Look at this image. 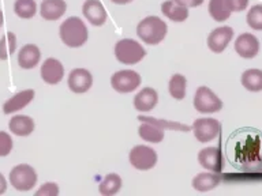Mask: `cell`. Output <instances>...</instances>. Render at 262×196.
I'll list each match as a JSON object with an SVG mask.
<instances>
[{
  "label": "cell",
  "instance_id": "6da1fadb",
  "mask_svg": "<svg viewBox=\"0 0 262 196\" xmlns=\"http://www.w3.org/2000/svg\"><path fill=\"white\" fill-rule=\"evenodd\" d=\"M225 155L237 172L261 173L262 134L251 127L233 131L225 143Z\"/></svg>",
  "mask_w": 262,
  "mask_h": 196
},
{
  "label": "cell",
  "instance_id": "7a4b0ae2",
  "mask_svg": "<svg viewBox=\"0 0 262 196\" xmlns=\"http://www.w3.org/2000/svg\"><path fill=\"white\" fill-rule=\"evenodd\" d=\"M59 34L63 44L69 48H79L89 38V32L85 22L78 16H70L64 22H61Z\"/></svg>",
  "mask_w": 262,
  "mask_h": 196
},
{
  "label": "cell",
  "instance_id": "3957f363",
  "mask_svg": "<svg viewBox=\"0 0 262 196\" xmlns=\"http://www.w3.org/2000/svg\"><path fill=\"white\" fill-rule=\"evenodd\" d=\"M168 26L160 16L143 18L137 26V36L147 45H159L167 37Z\"/></svg>",
  "mask_w": 262,
  "mask_h": 196
},
{
  "label": "cell",
  "instance_id": "277c9868",
  "mask_svg": "<svg viewBox=\"0 0 262 196\" xmlns=\"http://www.w3.org/2000/svg\"><path fill=\"white\" fill-rule=\"evenodd\" d=\"M146 56V51L137 40L123 38L115 45V57L122 64L134 65Z\"/></svg>",
  "mask_w": 262,
  "mask_h": 196
},
{
  "label": "cell",
  "instance_id": "5b68a950",
  "mask_svg": "<svg viewBox=\"0 0 262 196\" xmlns=\"http://www.w3.org/2000/svg\"><path fill=\"white\" fill-rule=\"evenodd\" d=\"M194 108L200 113H216L223 109V101L213 90H210L206 86L198 87L194 95Z\"/></svg>",
  "mask_w": 262,
  "mask_h": 196
},
{
  "label": "cell",
  "instance_id": "8992f818",
  "mask_svg": "<svg viewBox=\"0 0 262 196\" xmlns=\"http://www.w3.org/2000/svg\"><path fill=\"white\" fill-rule=\"evenodd\" d=\"M8 180L18 191H30L37 184V172L28 163H19L12 167Z\"/></svg>",
  "mask_w": 262,
  "mask_h": 196
},
{
  "label": "cell",
  "instance_id": "52a82bcc",
  "mask_svg": "<svg viewBox=\"0 0 262 196\" xmlns=\"http://www.w3.org/2000/svg\"><path fill=\"white\" fill-rule=\"evenodd\" d=\"M191 131L198 142L208 143L212 142L220 135L221 122L216 118L202 117L194 120L191 126Z\"/></svg>",
  "mask_w": 262,
  "mask_h": 196
},
{
  "label": "cell",
  "instance_id": "ba28073f",
  "mask_svg": "<svg viewBox=\"0 0 262 196\" xmlns=\"http://www.w3.org/2000/svg\"><path fill=\"white\" fill-rule=\"evenodd\" d=\"M157 151L149 146H135L128 154V161L138 170H150L157 163Z\"/></svg>",
  "mask_w": 262,
  "mask_h": 196
},
{
  "label": "cell",
  "instance_id": "9c48e42d",
  "mask_svg": "<svg viewBox=\"0 0 262 196\" xmlns=\"http://www.w3.org/2000/svg\"><path fill=\"white\" fill-rule=\"evenodd\" d=\"M139 85H141V77L137 71L133 69H122L115 72L111 78V86L118 93H131L138 89Z\"/></svg>",
  "mask_w": 262,
  "mask_h": 196
},
{
  "label": "cell",
  "instance_id": "30bf717a",
  "mask_svg": "<svg viewBox=\"0 0 262 196\" xmlns=\"http://www.w3.org/2000/svg\"><path fill=\"white\" fill-rule=\"evenodd\" d=\"M198 162L209 172L220 173L224 167V159L219 147H205L198 154Z\"/></svg>",
  "mask_w": 262,
  "mask_h": 196
},
{
  "label": "cell",
  "instance_id": "8fae6325",
  "mask_svg": "<svg viewBox=\"0 0 262 196\" xmlns=\"http://www.w3.org/2000/svg\"><path fill=\"white\" fill-rule=\"evenodd\" d=\"M67 85L73 93L83 94L89 91L93 85V77H92L90 71H88L86 68H74L69 74Z\"/></svg>",
  "mask_w": 262,
  "mask_h": 196
},
{
  "label": "cell",
  "instance_id": "7c38bea8",
  "mask_svg": "<svg viewBox=\"0 0 262 196\" xmlns=\"http://www.w3.org/2000/svg\"><path fill=\"white\" fill-rule=\"evenodd\" d=\"M233 38V29L229 26H220L212 30L208 36V46L213 53L224 52Z\"/></svg>",
  "mask_w": 262,
  "mask_h": 196
},
{
  "label": "cell",
  "instance_id": "4fadbf2b",
  "mask_svg": "<svg viewBox=\"0 0 262 196\" xmlns=\"http://www.w3.org/2000/svg\"><path fill=\"white\" fill-rule=\"evenodd\" d=\"M235 51L243 59H254L259 52V41L251 33H242L235 40Z\"/></svg>",
  "mask_w": 262,
  "mask_h": 196
},
{
  "label": "cell",
  "instance_id": "5bb4252c",
  "mask_svg": "<svg viewBox=\"0 0 262 196\" xmlns=\"http://www.w3.org/2000/svg\"><path fill=\"white\" fill-rule=\"evenodd\" d=\"M82 14L93 26H102L106 22L108 14L100 0H85L82 6Z\"/></svg>",
  "mask_w": 262,
  "mask_h": 196
},
{
  "label": "cell",
  "instance_id": "9a60e30c",
  "mask_svg": "<svg viewBox=\"0 0 262 196\" xmlns=\"http://www.w3.org/2000/svg\"><path fill=\"white\" fill-rule=\"evenodd\" d=\"M41 78L48 85H57L64 78V67L60 61L53 57L44 60L40 69Z\"/></svg>",
  "mask_w": 262,
  "mask_h": 196
},
{
  "label": "cell",
  "instance_id": "2e32d148",
  "mask_svg": "<svg viewBox=\"0 0 262 196\" xmlns=\"http://www.w3.org/2000/svg\"><path fill=\"white\" fill-rule=\"evenodd\" d=\"M34 95H36V93L32 89L22 90L19 93L14 94L11 98H8L7 101L3 104L4 114L15 113L18 110L24 109L25 106H28L33 101Z\"/></svg>",
  "mask_w": 262,
  "mask_h": 196
},
{
  "label": "cell",
  "instance_id": "e0dca14e",
  "mask_svg": "<svg viewBox=\"0 0 262 196\" xmlns=\"http://www.w3.org/2000/svg\"><path fill=\"white\" fill-rule=\"evenodd\" d=\"M67 11V4L64 0H42L40 4V15L45 20H57Z\"/></svg>",
  "mask_w": 262,
  "mask_h": 196
},
{
  "label": "cell",
  "instance_id": "ac0fdd59",
  "mask_svg": "<svg viewBox=\"0 0 262 196\" xmlns=\"http://www.w3.org/2000/svg\"><path fill=\"white\" fill-rule=\"evenodd\" d=\"M41 60L40 48L34 44L24 45L18 52V64L20 68L32 69L38 65Z\"/></svg>",
  "mask_w": 262,
  "mask_h": 196
},
{
  "label": "cell",
  "instance_id": "d6986e66",
  "mask_svg": "<svg viewBox=\"0 0 262 196\" xmlns=\"http://www.w3.org/2000/svg\"><path fill=\"white\" fill-rule=\"evenodd\" d=\"M159 102V94L153 87H143L134 97V108L138 112H150Z\"/></svg>",
  "mask_w": 262,
  "mask_h": 196
},
{
  "label": "cell",
  "instance_id": "ffe728a7",
  "mask_svg": "<svg viewBox=\"0 0 262 196\" xmlns=\"http://www.w3.org/2000/svg\"><path fill=\"white\" fill-rule=\"evenodd\" d=\"M34 120L26 114H16L8 121V128L11 134L16 136H29L34 131Z\"/></svg>",
  "mask_w": 262,
  "mask_h": 196
},
{
  "label": "cell",
  "instance_id": "44dd1931",
  "mask_svg": "<svg viewBox=\"0 0 262 196\" xmlns=\"http://www.w3.org/2000/svg\"><path fill=\"white\" fill-rule=\"evenodd\" d=\"M221 183V177L219 173L214 172H205L196 175L191 181L192 188L198 192H208L212 191L213 188H216Z\"/></svg>",
  "mask_w": 262,
  "mask_h": 196
},
{
  "label": "cell",
  "instance_id": "7402d4cb",
  "mask_svg": "<svg viewBox=\"0 0 262 196\" xmlns=\"http://www.w3.org/2000/svg\"><path fill=\"white\" fill-rule=\"evenodd\" d=\"M161 12L167 16L168 19L176 22V23L184 22L188 18V8L175 3L173 0H165L161 4Z\"/></svg>",
  "mask_w": 262,
  "mask_h": 196
},
{
  "label": "cell",
  "instance_id": "603a6c76",
  "mask_svg": "<svg viewBox=\"0 0 262 196\" xmlns=\"http://www.w3.org/2000/svg\"><path fill=\"white\" fill-rule=\"evenodd\" d=\"M241 82L242 86H243L247 91H251V93L262 91V69H246L245 72L242 74Z\"/></svg>",
  "mask_w": 262,
  "mask_h": 196
},
{
  "label": "cell",
  "instance_id": "cb8c5ba5",
  "mask_svg": "<svg viewBox=\"0 0 262 196\" xmlns=\"http://www.w3.org/2000/svg\"><path fill=\"white\" fill-rule=\"evenodd\" d=\"M209 15L212 16L216 22H225L229 19L232 11L229 10L227 0H210L208 6Z\"/></svg>",
  "mask_w": 262,
  "mask_h": 196
},
{
  "label": "cell",
  "instance_id": "d4e9b609",
  "mask_svg": "<svg viewBox=\"0 0 262 196\" xmlns=\"http://www.w3.org/2000/svg\"><path fill=\"white\" fill-rule=\"evenodd\" d=\"M122 179L120 176L116 175V173H110L104 177L101 183H100V187H98V191L100 193L104 196H112L115 193H118L122 188Z\"/></svg>",
  "mask_w": 262,
  "mask_h": 196
},
{
  "label": "cell",
  "instance_id": "484cf974",
  "mask_svg": "<svg viewBox=\"0 0 262 196\" xmlns=\"http://www.w3.org/2000/svg\"><path fill=\"white\" fill-rule=\"evenodd\" d=\"M138 135L145 142L160 143L164 139V130L153 126L150 122L142 121L138 128Z\"/></svg>",
  "mask_w": 262,
  "mask_h": 196
},
{
  "label": "cell",
  "instance_id": "4316f807",
  "mask_svg": "<svg viewBox=\"0 0 262 196\" xmlns=\"http://www.w3.org/2000/svg\"><path fill=\"white\" fill-rule=\"evenodd\" d=\"M138 120L141 122H150L153 126L159 127L161 130L167 131V130H173V131H180V132H187V131L191 130V127L186 126V124H182V122H176V121H169V120H161V118H155V117H149V116H138Z\"/></svg>",
  "mask_w": 262,
  "mask_h": 196
},
{
  "label": "cell",
  "instance_id": "83f0119b",
  "mask_svg": "<svg viewBox=\"0 0 262 196\" xmlns=\"http://www.w3.org/2000/svg\"><path fill=\"white\" fill-rule=\"evenodd\" d=\"M186 87H187L186 77H183L182 74H173L168 83V90H169L171 97L178 101L183 100L186 97Z\"/></svg>",
  "mask_w": 262,
  "mask_h": 196
},
{
  "label": "cell",
  "instance_id": "f1b7e54d",
  "mask_svg": "<svg viewBox=\"0 0 262 196\" xmlns=\"http://www.w3.org/2000/svg\"><path fill=\"white\" fill-rule=\"evenodd\" d=\"M14 11L22 19H30L37 12L36 0H15Z\"/></svg>",
  "mask_w": 262,
  "mask_h": 196
},
{
  "label": "cell",
  "instance_id": "f546056e",
  "mask_svg": "<svg viewBox=\"0 0 262 196\" xmlns=\"http://www.w3.org/2000/svg\"><path fill=\"white\" fill-rule=\"evenodd\" d=\"M16 36L12 32H7L0 38V60H7L10 55L15 52Z\"/></svg>",
  "mask_w": 262,
  "mask_h": 196
},
{
  "label": "cell",
  "instance_id": "4dcf8cb0",
  "mask_svg": "<svg viewBox=\"0 0 262 196\" xmlns=\"http://www.w3.org/2000/svg\"><path fill=\"white\" fill-rule=\"evenodd\" d=\"M246 20L253 30H262V4H255L250 8Z\"/></svg>",
  "mask_w": 262,
  "mask_h": 196
},
{
  "label": "cell",
  "instance_id": "1f68e13d",
  "mask_svg": "<svg viewBox=\"0 0 262 196\" xmlns=\"http://www.w3.org/2000/svg\"><path fill=\"white\" fill-rule=\"evenodd\" d=\"M12 139L11 135L0 131V157H7L12 150Z\"/></svg>",
  "mask_w": 262,
  "mask_h": 196
},
{
  "label": "cell",
  "instance_id": "d6a6232c",
  "mask_svg": "<svg viewBox=\"0 0 262 196\" xmlns=\"http://www.w3.org/2000/svg\"><path fill=\"white\" fill-rule=\"evenodd\" d=\"M59 195V185L56 183H45L36 192V196H57Z\"/></svg>",
  "mask_w": 262,
  "mask_h": 196
},
{
  "label": "cell",
  "instance_id": "836d02e7",
  "mask_svg": "<svg viewBox=\"0 0 262 196\" xmlns=\"http://www.w3.org/2000/svg\"><path fill=\"white\" fill-rule=\"evenodd\" d=\"M229 10L232 12L245 11L249 6V0H227Z\"/></svg>",
  "mask_w": 262,
  "mask_h": 196
},
{
  "label": "cell",
  "instance_id": "e575fe53",
  "mask_svg": "<svg viewBox=\"0 0 262 196\" xmlns=\"http://www.w3.org/2000/svg\"><path fill=\"white\" fill-rule=\"evenodd\" d=\"M173 2L180 4V6H183V7L186 8H194L201 6V4L204 3L205 0H173Z\"/></svg>",
  "mask_w": 262,
  "mask_h": 196
},
{
  "label": "cell",
  "instance_id": "d590c367",
  "mask_svg": "<svg viewBox=\"0 0 262 196\" xmlns=\"http://www.w3.org/2000/svg\"><path fill=\"white\" fill-rule=\"evenodd\" d=\"M7 191V180L4 179V176L0 173V195H3Z\"/></svg>",
  "mask_w": 262,
  "mask_h": 196
},
{
  "label": "cell",
  "instance_id": "8d00e7d4",
  "mask_svg": "<svg viewBox=\"0 0 262 196\" xmlns=\"http://www.w3.org/2000/svg\"><path fill=\"white\" fill-rule=\"evenodd\" d=\"M111 2L115 4H128L131 2H134V0H111Z\"/></svg>",
  "mask_w": 262,
  "mask_h": 196
},
{
  "label": "cell",
  "instance_id": "74e56055",
  "mask_svg": "<svg viewBox=\"0 0 262 196\" xmlns=\"http://www.w3.org/2000/svg\"><path fill=\"white\" fill-rule=\"evenodd\" d=\"M3 23H4V15H3V11L0 10V28L3 26Z\"/></svg>",
  "mask_w": 262,
  "mask_h": 196
}]
</instances>
